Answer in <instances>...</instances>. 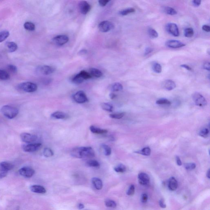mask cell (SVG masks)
<instances>
[{"mask_svg": "<svg viewBox=\"0 0 210 210\" xmlns=\"http://www.w3.org/2000/svg\"><path fill=\"white\" fill-rule=\"evenodd\" d=\"M71 155L75 158H92L95 156V152L91 147H84L75 148L72 150Z\"/></svg>", "mask_w": 210, "mask_h": 210, "instance_id": "obj_1", "label": "cell"}, {"mask_svg": "<svg viewBox=\"0 0 210 210\" xmlns=\"http://www.w3.org/2000/svg\"><path fill=\"white\" fill-rule=\"evenodd\" d=\"M1 111L5 116L9 119H14L18 113L17 108L9 105H4L1 109Z\"/></svg>", "mask_w": 210, "mask_h": 210, "instance_id": "obj_2", "label": "cell"}, {"mask_svg": "<svg viewBox=\"0 0 210 210\" xmlns=\"http://www.w3.org/2000/svg\"><path fill=\"white\" fill-rule=\"evenodd\" d=\"M18 88L20 90L26 92L31 93L36 92L38 89L36 84L30 82H26L19 84Z\"/></svg>", "mask_w": 210, "mask_h": 210, "instance_id": "obj_3", "label": "cell"}, {"mask_svg": "<svg viewBox=\"0 0 210 210\" xmlns=\"http://www.w3.org/2000/svg\"><path fill=\"white\" fill-rule=\"evenodd\" d=\"M192 99L195 104L199 107H203L207 104V102L206 99L203 95L199 92H196L193 93L192 95Z\"/></svg>", "mask_w": 210, "mask_h": 210, "instance_id": "obj_4", "label": "cell"}, {"mask_svg": "<svg viewBox=\"0 0 210 210\" xmlns=\"http://www.w3.org/2000/svg\"><path fill=\"white\" fill-rule=\"evenodd\" d=\"M166 30L168 33L174 37L179 36V31L178 27L174 23H169L166 26Z\"/></svg>", "mask_w": 210, "mask_h": 210, "instance_id": "obj_5", "label": "cell"}, {"mask_svg": "<svg viewBox=\"0 0 210 210\" xmlns=\"http://www.w3.org/2000/svg\"><path fill=\"white\" fill-rule=\"evenodd\" d=\"M75 101L78 103H83L88 101V99L85 92L83 91H79L74 95Z\"/></svg>", "mask_w": 210, "mask_h": 210, "instance_id": "obj_6", "label": "cell"}, {"mask_svg": "<svg viewBox=\"0 0 210 210\" xmlns=\"http://www.w3.org/2000/svg\"><path fill=\"white\" fill-rule=\"evenodd\" d=\"M114 27L113 24L109 21H103L99 24V28L100 31L103 33L109 32Z\"/></svg>", "mask_w": 210, "mask_h": 210, "instance_id": "obj_7", "label": "cell"}, {"mask_svg": "<svg viewBox=\"0 0 210 210\" xmlns=\"http://www.w3.org/2000/svg\"><path fill=\"white\" fill-rule=\"evenodd\" d=\"M35 170L31 167H24L19 170V174L26 178H30L35 174Z\"/></svg>", "mask_w": 210, "mask_h": 210, "instance_id": "obj_8", "label": "cell"}, {"mask_svg": "<svg viewBox=\"0 0 210 210\" xmlns=\"http://www.w3.org/2000/svg\"><path fill=\"white\" fill-rule=\"evenodd\" d=\"M53 42L58 46H62L67 43L69 40L68 36L65 35H60L53 38Z\"/></svg>", "mask_w": 210, "mask_h": 210, "instance_id": "obj_9", "label": "cell"}, {"mask_svg": "<svg viewBox=\"0 0 210 210\" xmlns=\"http://www.w3.org/2000/svg\"><path fill=\"white\" fill-rule=\"evenodd\" d=\"M41 144V143H37L30 144L24 145L23 149L24 151L26 152H33L38 150L40 149Z\"/></svg>", "mask_w": 210, "mask_h": 210, "instance_id": "obj_10", "label": "cell"}, {"mask_svg": "<svg viewBox=\"0 0 210 210\" xmlns=\"http://www.w3.org/2000/svg\"><path fill=\"white\" fill-rule=\"evenodd\" d=\"M21 139L22 141L26 143H30L34 142L37 140V137L35 135L28 134V133H24L20 135Z\"/></svg>", "mask_w": 210, "mask_h": 210, "instance_id": "obj_11", "label": "cell"}, {"mask_svg": "<svg viewBox=\"0 0 210 210\" xmlns=\"http://www.w3.org/2000/svg\"><path fill=\"white\" fill-rule=\"evenodd\" d=\"M165 45L167 47L172 49H177L184 47L186 44L183 42L176 40H169L165 43Z\"/></svg>", "mask_w": 210, "mask_h": 210, "instance_id": "obj_12", "label": "cell"}, {"mask_svg": "<svg viewBox=\"0 0 210 210\" xmlns=\"http://www.w3.org/2000/svg\"><path fill=\"white\" fill-rule=\"evenodd\" d=\"M79 8L81 13L86 14L90 11L91 6L86 1H81L79 3Z\"/></svg>", "mask_w": 210, "mask_h": 210, "instance_id": "obj_13", "label": "cell"}, {"mask_svg": "<svg viewBox=\"0 0 210 210\" xmlns=\"http://www.w3.org/2000/svg\"><path fill=\"white\" fill-rule=\"evenodd\" d=\"M54 71V68L51 66H42L38 68V72L45 75L50 74L53 73Z\"/></svg>", "mask_w": 210, "mask_h": 210, "instance_id": "obj_14", "label": "cell"}, {"mask_svg": "<svg viewBox=\"0 0 210 210\" xmlns=\"http://www.w3.org/2000/svg\"><path fill=\"white\" fill-rule=\"evenodd\" d=\"M138 178L139 182L142 185L146 186L149 184L150 178L149 176L145 173H140L139 174Z\"/></svg>", "mask_w": 210, "mask_h": 210, "instance_id": "obj_15", "label": "cell"}, {"mask_svg": "<svg viewBox=\"0 0 210 210\" xmlns=\"http://www.w3.org/2000/svg\"><path fill=\"white\" fill-rule=\"evenodd\" d=\"M30 190L35 193L44 194L46 192V189L40 185H33L30 187Z\"/></svg>", "mask_w": 210, "mask_h": 210, "instance_id": "obj_16", "label": "cell"}, {"mask_svg": "<svg viewBox=\"0 0 210 210\" xmlns=\"http://www.w3.org/2000/svg\"><path fill=\"white\" fill-rule=\"evenodd\" d=\"M176 87L175 83L171 80H165L163 84V87L167 90H172Z\"/></svg>", "mask_w": 210, "mask_h": 210, "instance_id": "obj_17", "label": "cell"}, {"mask_svg": "<svg viewBox=\"0 0 210 210\" xmlns=\"http://www.w3.org/2000/svg\"><path fill=\"white\" fill-rule=\"evenodd\" d=\"M92 182L96 189L100 190L102 188V181L100 178L97 177L93 178L92 179Z\"/></svg>", "mask_w": 210, "mask_h": 210, "instance_id": "obj_18", "label": "cell"}, {"mask_svg": "<svg viewBox=\"0 0 210 210\" xmlns=\"http://www.w3.org/2000/svg\"><path fill=\"white\" fill-rule=\"evenodd\" d=\"M178 187L177 181L175 178L172 177L170 178L168 183V188L170 190L174 191Z\"/></svg>", "mask_w": 210, "mask_h": 210, "instance_id": "obj_19", "label": "cell"}, {"mask_svg": "<svg viewBox=\"0 0 210 210\" xmlns=\"http://www.w3.org/2000/svg\"><path fill=\"white\" fill-rule=\"evenodd\" d=\"M0 167L1 169L8 172L13 169L14 165L10 163L2 162L0 163Z\"/></svg>", "mask_w": 210, "mask_h": 210, "instance_id": "obj_20", "label": "cell"}, {"mask_svg": "<svg viewBox=\"0 0 210 210\" xmlns=\"http://www.w3.org/2000/svg\"><path fill=\"white\" fill-rule=\"evenodd\" d=\"M91 131L94 134H105L108 132V130L105 129H101L97 127L91 126L90 128Z\"/></svg>", "mask_w": 210, "mask_h": 210, "instance_id": "obj_21", "label": "cell"}, {"mask_svg": "<svg viewBox=\"0 0 210 210\" xmlns=\"http://www.w3.org/2000/svg\"><path fill=\"white\" fill-rule=\"evenodd\" d=\"M52 117L56 119H65L67 118V115L65 113L62 112H55L51 115Z\"/></svg>", "mask_w": 210, "mask_h": 210, "instance_id": "obj_22", "label": "cell"}, {"mask_svg": "<svg viewBox=\"0 0 210 210\" xmlns=\"http://www.w3.org/2000/svg\"><path fill=\"white\" fill-rule=\"evenodd\" d=\"M90 74L92 76L96 78H100L102 76L103 74L100 70L96 68H90L89 70Z\"/></svg>", "mask_w": 210, "mask_h": 210, "instance_id": "obj_23", "label": "cell"}, {"mask_svg": "<svg viewBox=\"0 0 210 210\" xmlns=\"http://www.w3.org/2000/svg\"><path fill=\"white\" fill-rule=\"evenodd\" d=\"M6 45L9 51L11 53L14 52L18 49L17 44L14 42H7Z\"/></svg>", "mask_w": 210, "mask_h": 210, "instance_id": "obj_24", "label": "cell"}, {"mask_svg": "<svg viewBox=\"0 0 210 210\" xmlns=\"http://www.w3.org/2000/svg\"><path fill=\"white\" fill-rule=\"evenodd\" d=\"M111 89L112 91L118 92L122 90L123 87L120 83H115L112 85Z\"/></svg>", "mask_w": 210, "mask_h": 210, "instance_id": "obj_25", "label": "cell"}, {"mask_svg": "<svg viewBox=\"0 0 210 210\" xmlns=\"http://www.w3.org/2000/svg\"><path fill=\"white\" fill-rule=\"evenodd\" d=\"M151 152V150L150 148L149 147H146L142 149L141 150L135 151V152L144 155V156H148L150 155Z\"/></svg>", "mask_w": 210, "mask_h": 210, "instance_id": "obj_26", "label": "cell"}, {"mask_svg": "<svg viewBox=\"0 0 210 210\" xmlns=\"http://www.w3.org/2000/svg\"><path fill=\"white\" fill-rule=\"evenodd\" d=\"M85 80L84 78L81 76L80 73L77 74L76 76L74 77L72 79V82L74 84H79L83 83Z\"/></svg>", "mask_w": 210, "mask_h": 210, "instance_id": "obj_27", "label": "cell"}, {"mask_svg": "<svg viewBox=\"0 0 210 210\" xmlns=\"http://www.w3.org/2000/svg\"><path fill=\"white\" fill-rule=\"evenodd\" d=\"M156 103L159 105H170L171 104V102L167 99L161 98L157 100Z\"/></svg>", "mask_w": 210, "mask_h": 210, "instance_id": "obj_28", "label": "cell"}, {"mask_svg": "<svg viewBox=\"0 0 210 210\" xmlns=\"http://www.w3.org/2000/svg\"><path fill=\"white\" fill-rule=\"evenodd\" d=\"M10 78L9 73L5 70L0 69V80H7Z\"/></svg>", "mask_w": 210, "mask_h": 210, "instance_id": "obj_29", "label": "cell"}, {"mask_svg": "<svg viewBox=\"0 0 210 210\" xmlns=\"http://www.w3.org/2000/svg\"><path fill=\"white\" fill-rule=\"evenodd\" d=\"M152 68L153 70L156 73H161L162 71V68L160 64L155 63L153 64Z\"/></svg>", "mask_w": 210, "mask_h": 210, "instance_id": "obj_30", "label": "cell"}, {"mask_svg": "<svg viewBox=\"0 0 210 210\" xmlns=\"http://www.w3.org/2000/svg\"><path fill=\"white\" fill-rule=\"evenodd\" d=\"M101 107L103 110L108 112H112L113 107L111 104L107 103H103L101 104Z\"/></svg>", "mask_w": 210, "mask_h": 210, "instance_id": "obj_31", "label": "cell"}, {"mask_svg": "<svg viewBox=\"0 0 210 210\" xmlns=\"http://www.w3.org/2000/svg\"><path fill=\"white\" fill-rule=\"evenodd\" d=\"M164 11L165 13L170 15H174L177 14V12L174 9L170 7H165Z\"/></svg>", "mask_w": 210, "mask_h": 210, "instance_id": "obj_32", "label": "cell"}, {"mask_svg": "<svg viewBox=\"0 0 210 210\" xmlns=\"http://www.w3.org/2000/svg\"><path fill=\"white\" fill-rule=\"evenodd\" d=\"M134 12H135V9L134 8L130 7L120 11V14L122 16H126L130 14L133 13Z\"/></svg>", "mask_w": 210, "mask_h": 210, "instance_id": "obj_33", "label": "cell"}, {"mask_svg": "<svg viewBox=\"0 0 210 210\" xmlns=\"http://www.w3.org/2000/svg\"><path fill=\"white\" fill-rule=\"evenodd\" d=\"M10 36V33L7 30L0 32V43L5 40Z\"/></svg>", "mask_w": 210, "mask_h": 210, "instance_id": "obj_34", "label": "cell"}, {"mask_svg": "<svg viewBox=\"0 0 210 210\" xmlns=\"http://www.w3.org/2000/svg\"><path fill=\"white\" fill-rule=\"evenodd\" d=\"M24 27L26 30L29 31H33L36 28L35 24L30 22H26L24 24Z\"/></svg>", "mask_w": 210, "mask_h": 210, "instance_id": "obj_35", "label": "cell"}, {"mask_svg": "<svg viewBox=\"0 0 210 210\" xmlns=\"http://www.w3.org/2000/svg\"><path fill=\"white\" fill-rule=\"evenodd\" d=\"M126 167L124 165L120 164L114 168V170L117 172L123 173L126 171Z\"/></svg>", "mask_w": 210, "mask_h": 210, "instance_id": "obj_36", "label": "cell"}, {"mask_svg": "<svg viewBox=\"0 0 210 210\" xmlns=\"http://www.w3.org/2000/svg\"><path fill=\"white\" fill-rule=\"evenodd\" d=\"M148 33L149 36L151 38H156L159 36V34L157 31L153 28H149L148 30Z\"/></svg>", "mask_w": 210, "mask_h": 210, "instance_id": "obj_37", "label": "cell"}, {"mask_svg": "<svg viewBox=\"0 0 210 210\" xmlns=\"http://www.w3.org/2000/svg\"><path fill=\"white\" fill-rule=\"evenodd\" d=\"M87 164L88 166L91 167H98L100 166L99 162L94 160H89L87 162Z\"/></svg>", "mask_w": 210, "mask_h": 210, "instance_id": "obj_38", "label": "cell"}, {"mask_svg": "<svg viewBox=\"0 0 210 210\" xmlns=\"http://www.w3.org/2000/svg\"><path fill=\"white\" fill-rule=\"evenodd\" d=\"M194 32L193 29L191 28H186L184 30V36L186 38H190L193 36Z\"/></svg>", "mask_w": 210, "mask_h": 210, "instance_id": "obj_39", "label": "cell"}, {"mask_svg": "<svg viewBox=\"0 0 210 210\" xmlns=\"http://www.w3.org/2000/svg\"><path fill=\"white\" fill-rule=\"evenodd\" d=\"M105 204L106 207H110V208H115L117 206L116 202L111 199H107L105 200Z\"/></svg>", "mask_w": 210, "mask_h": 210, "instance_id": "obj_40", "label": "cell"}, {"mask_svg": "<svg viewBox=\"0 0 210 210\" xmlns=\"http://www.w3.org/2000/svg\"><path fill=\"white\" fill-rule=\"evenodd\" d=\"M43 154L45 157L49 158L53 155V152L51 149L49 148H45L43 150Z\"/></svg>", "mask_w": 210, "mask_h": 210, "instance_id": "obj_41", "label": "cell"}, {"mask_svg": "<svg viewBox=\"0 0 210 210\" xmlns=\"http://www.w3.org/2000/svg\"><path fill=\"white\" fill-rule=\"evenodd\" d=\"M102 147L104 149V153L105 156H109L111 155V149L108 145L103 144L101 145Z\"/></svg>", "mask_w": 210, "mask_h": 210, "instance_id": "obj_42", "label": "cell"}, {"mask_svg": "<svg viewBox=\"0 0 210 210\" xmlns=\"http://www.w3.org/2000/svg\"><path fill=\"white\" fill-rule=\"evenodd\" d=\"M199 135L202 137L206 138L208 137L209 135V130L208 128H204L201 129L199 132Z\"/></svg>", "mask_w": 210, "mask_h": 210, "instance_id": "obj_43", "label": "cell"}, {"mask_svg": "<svg viewBox=\"0 0 210 210\" xmlns=\"http://www.w3.org/2000/svg\"><path fill=\"white\" fill-rule=\"evenodd\" d=\"M124 113H120L111 114L110 115V117L111 118H113V119H120L122 118L124 116Z\"/></svg>", "mask_w": 210, "mask_h": 210, "instance_id": "obj_44", "label": "cell"}, {"mask_svg": "<svg viewBox=\"0 0 210 210\" xmlns=\"http://www.w3.org/2000/svg\"><path fill=\"white\" fill-rule=\"evenodd\" d=\"M79 73L85 80L90 79L92 78V76L90 74L86 71H82Z\"/></svg>", "mask_w": 210, "mask_h": 210, "instance_id": "obj_45", "label": "cell"}, {"mask_svg": "<svg viewBox=\"0 0 210 210\" xmlns=\"http://www.w3.org/2000/svg\"><path fill=\"white\" fill-rule=\"evenodd\" d=\"M185 167L186 170H192L196 168V165L194 163H188L185 164Z\"/></svg>", "mask_w": 210, "mask_h": 210, "instance_id": "obj_46", "label": "cell"}, {"mask_svg": "<svg viewBox=\"0 0 210 210\" xmlns=\"http://www.w3.org/2000/svg\"><path fill=\"white\" fill-rule=\"evenodd\" d=\"M135 191V186L134 185H131L126 192L128 196H132L134 195Z\"/></svg>", "mask_w": 210, "mask_h": 210, "instance_id": "obj_47", "label": "cell"}, {"mask_svg": "<svg viewBox=\"0 0 210 210\" xmlns=\"http://www.w3.org/2000/svg\"><path fill=\"white\" fill-rule=\"evenodd\" d=\"M7 69L11 72L16 73L17 72V68L16 66L13 65H7Z\"/></svg>", "mask_w": 210, "mask_h": 210, "instance_id": "obj_48", "label": "cell"}, {"mask_svg": "<svg viewBox=\"0 0 210 210\" xmlns=\"http://www.w3.org/2000/svg\"><path fill=\"white\" fill-rule=\"evenodd\" d=\"M110 1L111 0H99V3L101 6L104 7L109 3Z\"/></svg>", "mask_w": 210, "mask_h": 210, "instance_id": "obj_49", "label": "cell"}, {"mask_svg": "<svg viewBox=\"0 0 210 210\" xmlns=\"http://www.w3.org/2000/svg\"><path fill=\"white\" fill-rule=\"evenodd\" d=\"M148 197L147 194H143L141 196V201L142 203H146L147 201Z\"/></svg>", "mask_w": 210, "mask_h": 210, "instance_id": "obj_50", "label": "cell"}, {"mask_svg": "<svg viewBox=\"0 0 210 210\" xmlns=\"http://www.w3.org/2000/svg\"><path fill=\"white\" fill-rule=\"evenodd\" d=\"M7 172H8L7 171L0 169V179L5 177L7 176Z\"/></svg>", "mask_w": 210, "mask_h": 210, "instance_id": "obj_51", "label": "cell"}, {"mask_svg": "<svg viewBox=\"0 0 210 210\" xmlns=\"http://www.w3.org/2000/svg\"><path fill=\"white\" fill-rule=\"evenodd\" d=\"M153 51V49L152 48H151V47H147L145 49L144 55H147L150 53H151Z\"/></svg>", "mask_w": 210, "mask_h": 210, "instance_id": "obj_52", "label": "cell"}, {"mask_svg": "<svg viewBox=\"0 0 210 210\" xmlns=\"http://www.w3.org/2000/svg\"><path fill=\"white\" fill-rule=\"evenodd\" d=\"M201 0H192V3L196 7L199 6L201 3Z\"/></svg>", "mask_w": 210, "mask_h": 210, "instance_id": "obj_53", "label": "cell"}, {"mask_svg": "<svg viewBox=\"0 0 210 210\" xmlns=\"http://www.w3.org/2000/svg\"><path fill=\"white\" fill-rule=\"evenodd\" d=\"M203 69L208 71H210V64L209 62H206L203 65Z\"/></svg>", "mask_w": 210, "mask_h": 210, "instance_id": "obj_54", "label": "cell"}, {"mask_svg": "<svg viewBox=\"0 0 210 210\" xmlns=\"http://www.w3.org/2000/svg\"><path fill=\"white\" fill-rule=\"evenodd\" d=\"M202 29L205 32H208V33L210 32V26L207 25H204L202 26Z\"/></svg>", "mask_w": 210, "mask_h": 210, "instance_id": "obj_55", "label": "cell"}, {"mask_svg": "<svg viewBox=\"0 0 210 210\" xmlns=\"http://www.w3.org/2000/svg\"><path fill=\"white\" fill-rule=\"evenodd\" d=\"M180 66L182 67V68H185V69L188 70V71H191L192 70L191 67L189 66L188 65H187L183 64Z\"/></svg>", "mask_w": 210, "mask_h": 210, "instance_id": "obj_56", "label": "cell"}, {"mask_svg": "<svg viewBox=\"0 0 210 210\" xmlns=\"http://www.w3.org/2000/svg\"><path fill=\"white\" fill-rule=\"evenodd\" d=\"M159 205L160 207L162 208H166V206L165 203L163 199H161L159 201Z\"/></svg>", "mask_w": 210, "mask_h": 210, "instance_id": "obj_57", "label": "cell"}, {"mask_svg": "<svg viewBox=\"0 0 210 210\" xmlns=\"http://www.w3.org/2000/svg\"><path fill=\"white\" fill-rule=\"evenodd\" d=\"M176 163L178 166H181L182 165V162L178 156H176Z\"/></svg>", "mask_w": 210, "mask_h": 210, "instance_id": "obj_58", "label": "cell"}, {"mask_svg": "<svg viewBox=\"0 0 210 210\" xmlns=\"http://www.w3.org/2000/svg\"><path fill=\"white\" fill-rule=\"evenodd\" d=\"M116 97V95L114 93H111L110 94V97L111 98V99H113Z\"/></svg>", "mask_w": 210, "mask_h": 210, "instance_id": "obj_59", "label": "cell"}, {"mask_svg": "<svg viewBox=\"0 0 210 210\" xmlns=\"http://www.w3.org/2000/svg\"><path fill=\"white\" fill-rule=\"evenodd\" d=\"M78 209H82L84 208V205L83 203H80L78 205Z\"/></svg>", "mask_w": 210, "mask_h": 210, "instance_id": "obj_60", "label": "cell"}, {"mask_svg": "<svg viewBox=\"0 0 210 210\" xmlns=\"http://www.w3.org/2000/svg\"><path fill=\"white\" fill-rule=\"evenodd\" d=\"M207 177L208 178H210V170L209 169V170H208V172H207Z\"/></svg>", "mask_w": 210, "mask_h": 210, "instance_id": "obj_61", "label": "cell"}]
</instances>
